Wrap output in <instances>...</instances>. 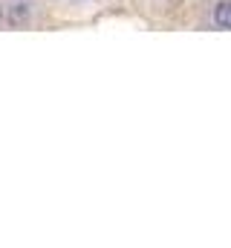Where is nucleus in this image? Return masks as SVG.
I'll return each instance as SVG.
<instances>
[{
  "label": "nucleus",
  "mask_w": 231,
  "mask_h": 248,
  "mask_svg": "<svg viewBox=\"0 0 231 248\" xmlns=\"http://www.w3.org/2000/svg\"><path fill=\"white\" fill-rule=\"evenodd\" d=\"M214 23H217V29H231V3L229 0L217 3V9H214Z\"/></svg>",
  "instance_id": "nucleus-1"
},
{
  "label": "nucleus",
  "mask_w": 231,
  "mask_h": 248,
  "mask_svg": "<svg viewBox=\"0 0 231 248\" xmlns=\"http://www.w3.org/2000/svg\"><path fill=\"white\" fill-rule=\"evenodd\" d=\"M9 23H12V26H26V23H29V6H26V3L12 6V12H9Z\"/></svg>",
  "instance_id": "nucleus-2"
},
{
  "label": "nucleus",
  "mask_w": 231,
  "mask_h": 248,
  "mask_svg": "<svg viewBox=\"0 0 231 248\" xmlns=\"http://www.w3.org/2000/svg\"><path fill=\"white\" fill-rule=\"evenodd\" d=\"M0 17H3V9H0Z\"/></svg>",
  "instance_id": "nucleus-3"
}]
</instances>
